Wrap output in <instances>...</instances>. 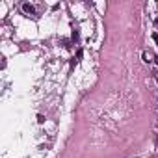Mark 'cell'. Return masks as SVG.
<instances>
[{"mask_svg":"<svg viewBox=\"0 0 158 158\" xmlns=\"http://www.w3.org/2000/svg\"><path fill=\"white\" fill-rule=\"evenodd\" d=\"M23 11H24V13H28V15H35V8H34L32 4H28V2H26V4H23Z\"/></svg>","mask_w":158,"mask_h":158,"instance_id":"cell-1","label":"cell"},{"mask_svg":"<svg viewBox=\"0 0 158 158\" xmlns=\"http://www.w3.org/2000/svg\"><path fill=\"white\" fill-rule=\"evenodd\" d=\"M152 39H154V41L158 43V34H152Z\"/></svg>","mask_w":158,"mask_h":158,"instance_id":"cell-2","label":"cell"},{"mask_svg":"<svg viewBox=\"0 0 158 158\" xmlns=\"http://www.w3.org/2000/svg\"><path fill=\"white\" fill-rule=\"evenodd\" d=\"M156 143H158V141H156Z\"/></svg>","mask_w":158,"mask_h":158,"instance_id":"cell-3","label":"cell"}]
</instances>
